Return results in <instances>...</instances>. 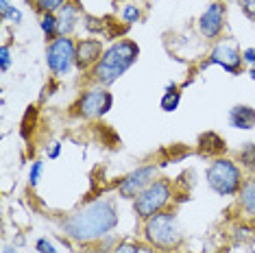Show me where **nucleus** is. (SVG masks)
Returning <instances> with one entry per match:
<instances>
[{
    "label": "nucleus",
    "mask_w": 255,
    "mask_h": 253,
    "mask_svg": "<svg viewBox=\"0 0 255 253\" xmlns=\"http://www.w3.org/2000/svg\"><path fill=\"white\" fill-rule=\"evenodd\" d=\"M120 214L114 199H96L81 205L61 221V232L70 243L96 245L118 227Z\"/></svg>",
    "instance_id": "f257e3e1"
},
{
    "label": "nucleus",
    "mask_w": 255,
    "mask_h": 253,
    "mask_svg": "<svg viewBox=\"0 0 255 253\" xmlns=\"http://www.w3.org/2000/svg\"><path fill=\"white\" fill-rule=\"evenodd\" d=\"M140 59V46L129 37L116 39L105 48L98 63L90 70V79L98 88H112L120 77H125Z\"/></svg>",
    "instance_id": "f03ea898"
},
{
    "label": "nucleus",
    "mask_w": 255,
    "mask_h": 253,
    "mask_svg": "<svg viewBox=\"0 0 255 253\" xmlns=\"http://www.w3.org/2000/svg\"><path fill=\"white\" fill-rule=\"evenodd\" d=\"M142 223V240H146L157 253H177L183 247L185 234L179 225V216L175 214V210L168 208Z\"/></svg>",
    "instance_id": "7ed1b4c3"
},
{
    "label": "nucleus",
    "mask_w": 255,
    "mask_h": 253,
    "mask_svg": "<svg viewBox=\"0 0 255 253\" xmlns=\"http://www.w3.org/2000/svg\"><path fill=\"white\" fill-rule=\"evenodd\" d=\"M207 186L218 197H238L242 183H245V172L240 164L229 157H216L205 170Z\"/></svg>",
    "instance_id": "20e7f679"
},
{
    "label": "nucleus",
    "mask_w": 255,
    "mask_h": 253,
    "mask_svg": "<svg viewBox=\"0 0 255 253\" xmlns=\"http://www.w3.org/2000/svg\"><path fill=\"white\" fill-rule=\"evenodd\" d=\"M175 201V183H172L168 177H157L150 186L144 190L137 199H133V212L140 221H146V218L159 214L170 208V203Z\"/></svg>",
    "instance_id": "39448f33"
},
{
    "label": "nucleus",
    "mask_w": 255,
    "mask_h": 253,
    "mask_svg": "<svg viewBox=\"0 0 255 253\" xmlns=\"http://www.w3.org/2000/svg\"><path fill=\"white\" fill-rule=\"evenodd\" d=\"M46 66L55 77H68L77 68V39L59 35L46 46Z\"/></svg>",
    "instance_id": "423d86ee"
},
{
    "label": "nucleus",
    "mask_w": 255,
    "mask_h": 253,
    "mask_svg": "<svg viewBox=\"0 0 255 253\" xmlns=\"http://www.w3.org/2000/svg\"><path fill=\"white\" fill-rule=\"evenodd\" d=\"M114 107V94L107 92V88H90L83 90L81 96L74 103V114L83 120H98L107 116Z\"/></svg>",
    "instance_id": "0eeeda50"
},
{
    "label": "nucleus",
    "mask_w": 255,
    "mask_h": 253,
    "mask_svg": "<svg viewBox=\"0 0 255 253\" xmlns=\"http://www.w3.org/2000/svg\"><path fill=\"white\" fill-rule=\"evenodd\" d=\"M159 177V166L157 164H142L137 168H133L131 172H127L123 179L118 181V192L120 199H127V201H133L137 199L140 194L146 190L150 183Z\"/></svg>",
    "instance_id": "6e6552de"
},
{
    "label": "nucleus",
    "mask_w": 255,
    "mask_h": 253,
    "mask_svg": "<svg viewBox=\"0 0 255 253\" xmlns=\"http://www.w3.org/2000/svg\"><path fill=\"white\" fill-rule=\"evenodd\" d=\"M207 66H218V68H223L225 72L238 77V74H242V66H245V61H242V50L238 48L236 44L227 42V39H218V42L214 44L207 61H203V68H207Z\"/></svg>",
    "instance_id": "1a4fd4ad"
},
{
    "label": "nucleus",
    "mask_w": 255,
    "mask_h": 253,
    "mask_svg": "<svg viewBox=\"0 0 255 253\" xmlns=\"http://www.w3.org/2000/svg\"><path fill=\"white\" fill-rule=\"evenodd\" d=\"M225 22H227V4L223 0H212L199 18V33L210 42H216L225 31Z\"/></svg>",
    "instance_id": "9d476101"
},
{
    "label": "nucleus",
    "mask_w": 255,
    "mask_h": 253,
    "mask_svg": "<svg viewBox=\"0 0 255 253\" xmlns=\"http://www.w3.org/2000/svg\"><path fill=\"white\" fill-rule=\"evenodd\" d=\"M105 53V46H103V39L98 37H83L77 39V70L85 72L92 70V68L98 63V59Z\"/></svg>",
    "instance_id": "9b49d317"
},
{
    "label": "nucleus",
    "mask_w": 255,
    "mask_h": 253,
    "mask_svg": "<svg viewBox=\"0 0 255 253\" xmlns=\"http://www.w3.org/2000/svg\"><path fill=\"white\" fill-rule=\"evenodd\" d=\"M83 20V9L79 0H68L63 7L57 11V22H59V35L72 37L77 31L79 22Z\"/></svg>",
    "instance_id": "f8f14e48"
},
{
    "label": "nucleus",
    "mask_w": 255,
    "mask_h": 253,
    "mask_svg": "<svg viewBox=\"0 0 255 253\" xmlns=\"http://www.w3.org/2000/svg\"><path fill=\"white\" fill-rule=\"evenodd\" d=\"M229 125L240 131H251L255 129V107L251 105H234L229 109Z\"/></svg>",
    "instance_id": "ddd939ff"
},
{
    "label": "nucleus",
    "mask_w": 255,
    "mask_h": 253,
    "mask_svg": "<svg viewBox=\"0 0 255 253\" xmlns=\"http://www.w3.org/2000/svg\"><path fill=\"white\" fill-rule=\"evenodd\" d=\"M227 151V144L220 135H216L214 131H207V133H201L199 137V155L201 157H223V153Z\"/></svg>",
    "instance_id": "4468645a"
},
{
    "label": "nucleus",
    "mask_w": 255,
    "mask_h": 253,
    "mask_svg": "<svg viewBox=\"0 0 255 253\" xmlns=\"http://www.w3.org/2000/svg\"><path fill=\"white\" fill-rule=\"evenodd\" d=\"M238 205L249 218H255V175L247 177L238 192Z\"/></svg>",
    "instance_id": "2eb2a0df"
},
{
    "label": "nucleus",
    "mask_w": 255,
    "mask_h": 253,
    "mask_svg": "<svg viewBox=\"0 0 255 253\" xmlns=\"http://www.w3.org/2000/svg\"><path fill=\"white\" fill-rule=\"evenodd\" d=\"M179 105H181V88L175 83H170L166 88V92L161 94V101H159V107H161V112H166V114H172V112H177Z\"/></svg>",
    "instance_id": "dca6fc26"
},
{
    "label": "nucleus",
    "mask_w": 255,
    "mask_h": 253,
    "mask_svg": "<svg viewBox=\"0 0 255 253\" xmlns=\"http://www.w3.org/2000/svg\"><path fill=\"white\" fill-rule=\"evenodd\" d=\"M236 162L240 164L242 170H247L249 175H255V142H247L236 155Z\"/></svg>",
    "instance_id": "f3484780"
},
{
    "label": "nucleus",
    "mask_w": 255,
    "mask_h": 253,
    "mask_svg": "<svg viewBox=\"0 0 255 253\" xmlns=\"http://www.w3.org/2000/svg\"><path fill=\"white\" fill-rule=\"evenodd\" d=\"M112 253H157L146 240H120Z\"/></svg>",
    "instance_id": "a211bd4d"
},
{
    "label": "nucleus",
    "mask_w": 255,
    "mask_h": 253,
    "mask_svg": "<svg viewBox=\"0 0 255 253\" xmlns=\"http://www.w3.org/2000/svg\"><path fill=\"white\" fill-rule=\"evenodd\" d=\"M39 28H42L44 37L50 42H55L59 37V22H57V13H42L39 15Z\"/></svg>",
    "instance_id": "6ab92c4d"
},
{
    "label": "nucleus",
    "mask_w": 255,
    "mask_h": 253,
    "mask_svg": "<svg viewBox=\"0 0 255 253\" xmlns=\"http://www.w3.org/2000/svg\"><path fill=\"white\" fill-rule=\"evenodd\" d=\"M68 0H33V7H35L39 13H57Z\"/></svg>",
    "instance_id": "aec40b11"
},
{
    "label": "nucleus",
    "mask_w": 255,
    "mask_h": 253,
    "mask_svg": "<svg viewBox=\"0 0 255 253\" xmlns=\"http://www.w3.org/2000/svg\"><path fill=\"white\" fill-rule=\"evenodd\" d=\"M120 15H123V22L125 24H135V22H140L142 20V9L137 7V4H125L123 11H120Z\"/></svg>",
    "instance_id": "412c9836"
},
{
    "label": "nucleus",
    "mask_w": 255,
    "mask_h": 253,
    "mask_svg": "<svg viewBox=\"0 0 255 253\" xmlns=\"http://www.w3.org/2000/svg\"><path fill=\"white\" fill-rule=\"evenodd\" d=\"M42 172H44V162L42 159H33L31 170H28V183H31L33 188H37L39 179H42Z\"/></svg>",
    "instance_id": "4be33fe9"
},
{
    "label": "nucleus",
    "mask_w": 255,
    "mask_h": 253,
    "mask_svg": "<svg viewBox=\"0 0 255 253\" xmlns=\"http://www.w3.org/2000/svg\"><path fill=\"white\" fill-rule=\"evenodd\" d=\"M11 46L9 44H2L0 46V70L2 72H9V68H11Z\"/></svg>",
    "instance_id": "5701e85b"
},
{
    "label": "nucleus",
    "mask_w": 255,
    "mask_h": 253,
    "mask_svg": "<svg viewBox=\"0 0 255 253\" xmlns=\"http://www.w3.org/2000/svg\"><path fill=\"white\" fill-rule=\"evenodd\" d=\"M0 20H2V22H9V24H20V22H22V11L13 4V7L7 11V13L0 15Z\"/></svg>",
    "instance_id": "b1692460"
},
{
    "label": "nucleus",
    "mask_w": 255,
    "mask_h": 253,
    "mask_svg": "<svg viewBox=\"0 0 255 253\" xmlns=\"http://www.w3.org/2000/svg\"><path fill=\"white\" fill-rule=\"evenodd\" d=\"M35 249H37V253H59V249L55 247V243H50L48 238H37L35 240Z\"/></svg>",
    "instance_id": "393cba45"
},
{
    "label": "nucleus",
    "mask_w": 255,
    "mask_h": 253,
    "mask_svg": "<svg viewBox=\"0 0 255 253\" xmlns=\"http://www.w3.org/2000/svg\"><path fill=\"white\" fill-rule=\"evenodd\" d=\"M240 9L249 20L255 22V0H240Z\"/></svg>",
    "instance_id": "a878e982"
},
{
    "label": "nucleus",
    "mask_w": 255,
    "mask_h": 253,
    "mask_svg": "<svg viewBox=\"0 0 255 253\" xmlns=\"http://www.w3.org/2000/svg\"><path fill=\"white\" fill-rule=\"evenodd\" d=\"M59 155H61V144L57 140L46 146V157H48L50 162H53V159H59Z\"/></svg>",
    "instance_id": "bb28decb"
},
{
    "label": "nucleus",
    "mask_w": 255,
    "mask_h": 253,
    "mask_svg": "<svg viewBox=\"0 0 255 253\" xmlns=\"http://www.w3.org/2000/svg\"><path fill=\"white\" fill-rule=\"evenodd\" d=\"M242 61L249 63V66H255V46H249V48L242 50Z\"/></svg>",
    "instance_id": "cd10ccee"
},
{
    "label": "nucleus",
    "mask_w": 255,
    "mask_h": 253,
    "mask_svg": "<svg viewBox=\"0 0 255 253\" xmlns=\"http://www.w3.org/2000/svg\"><path fill=\"white\" fill-rule=\"evenodd\" d=\"M11 7H13V4H11V0H0V15L7 13Z\"/></svg>",
    "instance_id": "c85d7f7f"
},
{
    "label": "nucleus",
    "mask_w": 255,
    "mask_h": 253,
    "mask_svg": "<svg viewBox=\"0 0 255 253\" xmlns=\"http://www.w3.org/2000/svg\"><path fill=\"white\" fill-rule=\"evenodd\" d=\"M2 253H20V251H18V249H13V247H4Z\"/></svg>",
    "instance_id": "c756f323"
},
{
    "label": "nucleus",
    "mask_w": 255,
    "mask_h": 253,
    "mask_svg": "<svg viewBox=\"0 0 255 253\" xmlns=\"http://www.w3.org/2000/svg\"><path fill=\"white\" fill-rule=\"evenodd\" d=\"M249 77H251V81H255V66L249 68Z\"/></svg>",
    "instance_id": "7c9ffc66"
}]
</instances>
